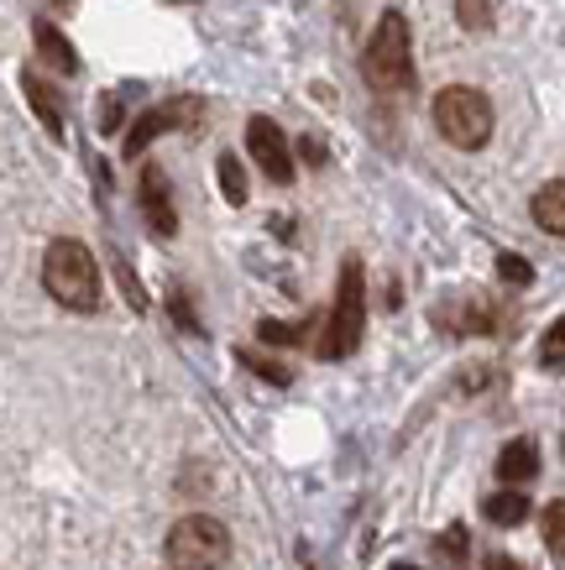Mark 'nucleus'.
<instances>
[{"instance_id":"nucleus-1","label":"nucleus","mask_w":565,"mask_h":570,"mask_svg":"<svg viewBox=\"0 0 565 570\" xmlns=\"http://www.w3.org/2000/svg\"><path fill=\"white\" fill-rule=\"evenodd\" d=\"M42 283H48V294L74 314H89L100 304V267L89 257L85 242H52L48 257H42Z\"/></svg>"},{"instance_id":"nucleus-2","label":"nucleus","mask_w":565,"mask_h":570,"mask_svg":"<svg viewBox=\"0 0 565 570\" xmlns=\"http://www.w3.org/2000/svg\"><path fill=\"white\" fill-rule=\"evenodd\" d=\"M361 73H367V85L382 89V95L409 89L413 52H409V21H403V11H388V17L377 21L372 42H367V58H361Z\"/></svg>"},{"instance_id":"nucleus-3","label":"nucleus","mask_w":565,"mask_h":570,"mask_svg":"<svg viewBox=\"0 0 565 570\" xmlns=\"http://www.w3.org/2000/svg\"><path fill=\"white\" fill-rule=\"evenodd\" d=\"M435 126H440V137H446L450 147L477 153V147H487V137H493V105H487L481 89L450 85L435 95Z\"/></svg>"},{"instance_id":"nucleus-4","label":"nucleus","mask_w":565,"mask_h":570,"mask_svg":"<svg viewBox=\"0 0 565 570\" xmlns=\"http://www.w3.org/2000/svg\"><path fill=\"white\" fill-rule=\"evenodd\" d=\"M225 560H231V534H225L221 519L188 513V519L173 523V534H168L173 570H225Z\"/></svg>"},{"instance_id":"nucleus-5","label":"nucleus","mask_w":565,"mask_h":570,"mask_svg":"<svg viewBox=\"0 0 565 570\" xmlns=\"http://www.w3.org/2000/svg\"><path fill=\"white\" fill-rule=\"evenodd\" d=\"M361 262L351 257L341 267V288H335V309H330L325 330H320V356L325 362H341L361 346V325H367V304H361Z\"/></svg>"},{"instance_id":"nucleus-6","label":"nucleus","mask_w":565,"mask_h":570,"mask_svg":"<svg viewBox=\"0 0 565 570\" xmlns=\"http://www.w3.org/2000/svg\"><path fill=\"white\" fill-rule=\"evenodd\" d=\"M246 147H252V157H257V168L273 184H293V153H289V137L277 131L267 116H252V126H246Z\"/></svg>"},{"instance_id":"nucleus-7","label":"nucleus","mask_w":565,"mask_h":570,"mask_svg":"<svg viewBox=\"0 0 565 570\" xmlns=\"http://www.w3.org/2000/svg\"><path fill=\"white\" fill-rule=\"evenodd\" d=\"M199 116H205V105H199V100H168V105H157V110H147V116H137L131 137H126V157L147 153V141H153V137L173 131V126H194Z\"/></svg>"},{"instance_id":"nucleus-8","label":"nucleus","mask_w":565,"mask_h":570,"mask_svg":"<svg viewBox=\"0 0 565 570\" xmlns=\"http://www.w3.org/2000/svg\"><path fill=\"white\" fill-rule=\"evenodd\" d=\"M142 209H147V225H153L157 236H173V230H178V209H173L168 174H163V168H142Z\"/></svg>"},{"instance_id":"nucleus-9","label":"nucleus","mask_w":565,"mask_h":570,"mask_svg":"<svg viewBox=\"0 0 565 570\" xmlns=\"http://www.w3.org/2000/svg\"><path fill=\"white\" fill-rule=\"evenodd\" d=\"M534 471H539V450H534V440L503 445V455H497V476H503V482L524 487V482H534Z\"/></svg>"},{"instance_id":"nucleus-10","label":"nucleus","mask_w":565,"mask_h":570,"mask_svg":"<svg viewBox=\"0 0 565 570\" xmlns=\"http://www.w3.org/2000/svg\"><path fill=\"white\" fill-rule=\"evenodd\" d=\"M534 220L549 236H565V178H555V184H545L534 194Z\"/></svg>"},{"instance_id":"nucleus-11","label":"nucleus","mask_w":565,"mask_h":570,"mask_svg":"<svg viewBox=\"0 0 565 570\" xmlns=\"http://www.w3.org/2000/svg\"><path fill=\"white\" fill-rule=\"evenodd\" d=\"M37 52H42V58H48V63H52L58 73H74V69H79L74 48L64 42V32H58L52 21H37Z\"/></svg>"},{"instance_id":"nucleus-12","label":"nucleus","mask_w":565,"mask_h":570,"mask_svg":"<svg viewBox=\"0 0 565 570\" xmlns=\"http://www.w3.org/2000/svg\"><path fill=\"white\" fill-rule=\"evenodd\" d=\"M21 89H27V100H32V110L42 116V126H48L52 137H64V110H58V95H52V89L42 85L37 73H27V79H21Z\"/></svg>"},{"instance_id":"nucleus-13","label":"nucleus","mask_w":565,"mask_h":570,"mask_svg":"<svg viewBox=\"0 0 565 570\" xmlns=\"http://www.w3.org/2000/svg\"><path fill=\"white\" fill-rule=\"evenodd\" d=\"M487 519L497 529H518V523L529 519V498L524 492H497V498H487Z\"/></svg>"},{"instance_id":"nucleus-14","label":"nucleus","mask_w":565,"mask_h":570,"mask_svg":"<svg viewBox=\"0 0 565 570\" xmlns=\"http://www.w3.org/2000/svg\"><path fill=\"white\" fill-rule=\"evenodd\" d=\"M539 366L545 372H565V320L545 330V341H539Z\"/></svg>"},{"instance_id":"nucleus-15","label":"nucleus","mask_w":565,"mask_h":570,"mask_svg":"<svg viewBox=\"0 0 565 570\" xmlns=\"http://www.w3.org/2000/svg\"><path fill=\"white\" fill-rule=\"evenodd\" d=\"M221 189H225V199H231V205H246V174H241V163L231 153L221 157Z\"/></svg>"},{"instance_id":"nucleus-16","label":"nucleus","mask_w":565,"mask_h":570,"mask_svg":"<svg viewBox=\"0 0 565 570\" xmlns=\"http://www.w3.org/2000/svg\"><path fill=\"white\" fill-rule=\"evenodd\" d=\"M545 544H549V554L565 560V498L545 508Z\"/></svg>"},{"instance_id":"nucleus-17","label":"nucleus","mask_w":565,"mask_h":570,"mask_svg":"<svg viewBox=\"0 0 565 570\" xmlns=\"http://www.w3.org/2000/svg\"><path fill=\"white\" fill-rule=\"evenodd\" d=\"M497 273H503V283H514V288L534 283V267L524 257H514V252H503V257H497Z\"/></svg>"},{"instance_id":"nucleus-18","label":"nucleus","mask_w":565,"mask_h":570,"mask_svg":"<svg viewBox=\"0 0 565 570\" xmlns=\"http://www.w3.org/2000/svg\"><path fill=\"white\" fill-rule=\"evenodd\" d=\"M241 362L252 366V372H262L267 382H277V387H283V382H293L289 366H283V362H267V356H257V351H241Z\"/></svg>"},{"instance_id":"nucleus-19","label":"nucleus","mask_w":565,"mask_h":570,"mask_svg":"<svg viewBox=\"0 0 565 570\" xmlns=\"http://www.w3.org/2000/svg\"><path fill=\"white\" fill-rule=\"evenodd\" d=\"M456 17H461V27L481 32V27L493 21V6H487V0H456Z\"/></svg>"},{"instance_id":"nucleus-20","label":"nucleus","mask_w":565,"mask_h":570,"mask_svg":"<svg viewBox=\"0 0 565 570\" xmlns=\"http://www.w3.org/2000/svg\"><path fill=\"white\" fill-rule=\"evenodd\" d=\"M309 325H277V320H262V341H273V346H293V341H304Z\"/></svg>"},{"instance_id":"nucleus-21","label":"nucleus","mask_w":565,"mask_h":570,"mask_svg":"<svg viewBox=\"0 0 565 570\" xmlns=\"http://www.w3.org/2000/svg\"><path fill=\"white\" fill-rule=\"evenodd\" d=\"M440 554H450V570H466V529H450L446 539H440Z\"/></svg>"},{"instance_id":"nucleus-22","label":"nucleus","mask_w":565,"mask_h":570,"mask_svg":"<svg viewBox=\"0 0 565 570\" xmlns=\"http://www.w3.org/2000/svg\"><path fill=\"white\" fill-rule=\"evenodd\" d=\"M487 570H524V566H518L514 554H493V560H487Z\"/></svg>"},{"instance_id":"nucleus-23","label":"nucleus","mask_w":565,"mask_h":570,"mask_svg":"<svg viewBox=\"0 0 565 570\" xmlns=\"http://www.w3.org/2000/svg\"><path fill=\"white\" fill-rule=\"evenodd\" d=\"M304 157H309V163H325V147H320L314 137H304Z\"/></svg>"},{"instance_id":"nucleus-24","label":"nucleus","mask_w":565,"mask_h":570,"mask_svg":"<svg viewBox=\"0 0 565 570\" xmlns=\"http://www.w3.org/2000/svg\"><path fill=\"white\" fill-rule=\"evenodd\" d=\"M393 570H413V566H393Z\"/></svg>"}]
</instances>
